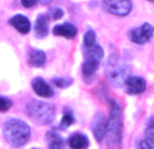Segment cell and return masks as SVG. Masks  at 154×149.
<instances>
[{
	"label": "cell",
	"mask_w": 154,
	"mask_h": 149,
	"mask_svg": "<svg viewBox=\"0 0 154 149\" xmlns=\"http://www.w3.org/2000/svg\"><path fill=\"white\" fill-rule=\"evenodd\" d=\"M4 138L12 147H23L30 138V128L26 122H23L22 119H10L5 122L4 129Z\"/></svg>",
	"instance_id": "cell-1"
},
{
	"label": "cell",
	"mask_w": 154,
	"mask_h": 149,
	"mask_svg": "<svg viewBox=\"0 0 154 149\" xmlns=\"http://www.w3.org/2000/svg\"><path fill=\"white\" fill-rule=\"evenodd\" d=\"M26 113L34 122L39 125H48L54 119L56 110L53 104L45 103V102L31 100L26 106Z\"/></svg>",
	"instance_id": "cell-2"
},
{
	"label": "cell",
	"mask_w": 154,
	"mask_h": 149,
	"mask_svg": "<svg viewBox=\"0 0 154 149\" xmlns=\"http://www.w3.org/2000/svg\"><path fill=\"white\" fill-rule=\"evenodd\" d=\"M111 106V115L109 119L107 121V138H108V145L114 147L115 144H119L122 138V114L120 109L114 100L109 102Z\"/></svg>",
	"instance_id": "cell-3"
},
{
	"label": "cell",
	"mask_w": 154,
	"mask_h": 149,
	"mask_svg": "<svg viewBox=\"0 0 154 149\" xmlns=\"http://www.w3.org/2000/svg\"><path fill=\"white\" fill-rule=\"evenodd\" d=\"M130 73V67L126 65L123 61H120L116 56H111L106 67V74L108 77L109 83L115 87H120L125 84L126 79Z\"/></svg>",
	"instance_id": "cell-4"
},
{
	"label": "cell",
	"mask_w": 154,
	"mask_h": 149,
	"mask_svg": "<svg viewBox=\"0 0 154 149\" xmlns=\"http://www.w3.org/2000/svg\"><path fill=\"white\" fill-rule=\"evenodd\" d=\"M103 7L107 12L118 16H126L130 14L133 4L130 0H104Z\"/></svg>",
	"instance_id": "cell-5"
},
{
	"label": "cell",
	"mask_w": 154,
	"mask_h": 149,
	"mask_svg": "<svg viewBox=\"0 0 154 149\" xmlns=\"http://www.w3.org/2000/svg\"><path fill=\"white\" fill-rule=\"evenodd\" d=\"M154 34V27L149 23H143L142 26L137 27V29H133L130 31V40L133 41L134 43H138V45H143V43L149 42L152 40Z\"/></svg>",
	"instance_id": "cell-6"
},
{
	"label": "cell",
	"mask_w": 154,
	"mask_h": 149,
	"mask_svg": "<svg viewBox=\"0 0 154 149\" xmlns=\"http://www.w3.org/2000/svg\"><path fill=\"white\" fill-rule=\"evenodd\" d=\"M126 91L130 95H138L146 90V80L139 76H128L125 81Z\"/></svg>",
	"instance_id": "cell-7"
},
{
	"label": "cell",
	"mask_w": 154,
	"mask_h": 149,
	"mask_svg": "<svg viewBox=\"0 0 154 149\" xmlns=\"http://www.w3.org/2000/svg\"><path fill=\"white\" fill-rule=\"evenodd\" d=\"M92 130L95 133V137L97 141H101L106 136V130H107V121L104 118V115L101 113H97L93 118L92 122Z\"/></svg>",
	"instance_id": "cell-8"
},
{
	"label": "cell",
	"mask_w": 154,
	"mask_h": 149,
	"mask_svg": "<svg viewBox=\"0 0 154 149\" xmlns=\"http://www.w3.org/2000/svg\"><path fill=\"white\" fill-rule=\"evenodd\" d=\"M31 85L37 95L42 96V98H51V96H53V90L50 88V85L43 79H41V77H37V79L32 80Z\"/></svg>",
	"instance_id": "cell-9"
},
{
	"label": "cell",
	"mask_w": 154,
	"mask_h": 149,
	"mask_svg": "<svg viewBox=\"0 0 154 149\" xmlns=\"http://www.w3.org/2000/svg\"><path fill=\"white\" fill-rule=\"evenodd\" d=\"M10 24L14 26L20 34H27L31 30V23L30 21L23 15H15L14 18L10 19Z\"/></svg>",
	"instance_id": "cell-10"
},
{
	"label": "cell",
	"mask_w": 154,
	"mask_h": 149,
	"mask_svg": "<svg viewBox=\"0 0 154 149\" xmlns=\"http://www.w3.org/2000/svg\"><path fill=\"white\" fill-rule=\"evenodd\" d=\"M84 57L85 61H92V62H97L100 64L101 59H103V49L99 45H93L91 48H84Z\"/></svg>",
	"instance_id": "cell-11"
},
{
	"label": "cell",
	"mask_w": 154,
	"mask_h": 149,
	"mask_svg": "<svg viewBox=\"0 0 154 149\" xmlns=\"http://www.w3.org/2000/svg\"><path fill=\"white\" fill-rule=\"evenodd\" d=\"M53 34L60 35V37H65V38H75L77 34V29L73 24L70 23H62L58 26H54L53 29Z\"/></svg>",
	"instance_id": "cell-12"
},
{
	"label": "cell",
	"mask_w": 154,
	"mask_h": 149,
	"mask_svg": "<svg viewBox=\"0 0 154 149\" xmlns=\"http://www.w3.org/2000/svg\"><path fill=\"white\" fill-rule=\"evenodd\" d=\"M46 61V54L42 50L31 49L29 53V64L32 67H42Z\"/></svg>",
	"instance_id": "cell-13"
},
{
	"label": "cell",
	"mask_w": 154,
	"mask_h": 149,
	"mask_svg": "<svg viewBox=\"0 0 154 149\" xmlns=\"http://www.w3.org/2000/svg\"><path fill=\"white\" fill-rule=\"evenodd\" d=\"M46 141H48L49 149H61L64 147V140L54 130H50L46 133Z\"/></svg>",
	"instance_id": "cell-14"
},
{
	"label": "cell",
	"mask_w": 154,
	"mask_h": 149,
	"mask_svg": "<svg viewBox=\"0 0 154 149\" xmlns=\"http://www.w3.org/2000/svg\"><path fill=\"white\" fill-rule=\"evenodd\" d=\"M88 144H89L88 138L84 134L76 133L69 138V145L72 149H85V148H88Z\"/></svg>",
	"instance_id": "cell-15"
},
{
	"label": "cell",
	"mask_w": 154,
	"mask_h": 149,
	"mask_svg": "<svg viewBox=\"0 0 154 149\" xmlns=\"http://www.w3.org/2000/svg\"><path fill=\"white\" fill-rule=\"evenodd\" d=\"M48 16L46 15H39L35 22V33H37L38 37L43 38L48 35L49 33V27H48Z\"/></svg>",
	"instance_id": "cell-16"
},
{
	"label": "cell",
	"mask_w": 154,
	"mask_h": 149,
	"mask_svg": "<svg viewBox=\"0 0 154 149\" xmlns=\"http://www.w3.org/2000/svg\"><path fill=\"white\" fill-rule=\"evenodd\" d=\"M145 136H146V140H145V141L154 149V117L149 119L146 132H145Z\"/></svg>",
	"instance_id": "cell-17"
},
{
	"label": "cell",
	"mask_w": 154,
	"mask_h": 149,
	"mask_svg": "<svg viewBox=\"0 0 154 149\" xmlns=\"http://www.w3.org/2000/svg\"><path fill=\"white\" fill-rule=\"evenodd\" d=\"M97 68H99L97 62L84 61V64H82V73H84L85 77H89V76H92L96 71H97Z\"/></svg>",
	"instance_id": "cell-18"
},
{
	"label": "cell",
	"mask_w": 154,
	"mask_h": 149,
	"mask_svg": "<svg viewBox=\"0 0 154 149\" xmlns=\"http://www.w3.org/2000/svg\"><path fill=\"white\" fill-rule=\"evenodd\" d=\"M96 45V35L95 31L92 30H88L84 35V48H91V46Z\"/></svg>",
	"instance_id": "cell-19"
},
{
	"label": "cell",
	"mask_w": 154,
	"mask_h": 149,
	"mask_svg": "<svg viewBox=\"0 0 154 149\" xmlns=\"http://www.w3.org/2000/svg\"><path fill=\"white\" fill-rule=\"evenodd\" d=\"M73 115L70 114V113H65L64 114V118H62V121H61V123H60V128L61 129H66L68 126H70L73 123Z\"/></svg>",
	"instance_id": "cell-20"
},
{
	"label": "cell",
	"mask_w": 154,
	"mask_h": 149,
	"mask_svg": "<svg viewBox=\"0 0 154 149\" xmlns=\"http://www.w3.org/2000/svg\"><path fill=\"white\" fill-rule=\"evenodd\" d=\"M53 83L57 85V87L65 88V87L72 84V79H58V77H56V79H53Z\"/></svg>",
	"instance_id": "cell-21"
},
{
	"label": "cell",
	"mask_w": 154,
	"mask_h": 149,
	"mask_svg": "<svg viewBox=\"0 0 154 149\" xmlns=\"http://www.w3.org/2000/svg\"><path fill=\"white\" fill-rule=\"evenodd\" d=\"M11 100L7 98H3V96H0V111H7L8 109L11 107Z\"/></svg>",
	"instance_id": "cell-22"
},
{
	"label": "cell",
	"mask_w": 154,
	"mask_h": 149,
	"mask_svg": "<svg viewBox=\"0 0 154 149\" xmlns=\"http://www.w3.org/2000/svg\"><path fill=\"white\" fill-rule=\"evenodd\" d=\"M51 15H53L54 19H60L62 15H64V11L58 7H54V8H51Z\"/></svg>",
	"instance_id": "cell-23"
},
{
	"label": "cell",
	"mask_w": 154,
	"mask_h": 149,
	"mask_svg": "<svg viewBox=\"0 0 154 149\" xmlns=\"http://www.w3.org/2000/svg\"><path fill=\"white\" fill-rule=\"evenodd\" d=\"M137 149H153V148L150 147L145 140H142V141H139L138 144H137Z\"/></svg>",
	"instance_id": "cell-24"
},
{
	"label": "cell",
	"mask_w": 154,
	"mask_h": 149,
	"mask_svg": "<svg viewBox=\"0 0 154 149\" xmlns=\"http://www.w3.org/2000/svg\"><path fill=\"white\" fill-rule=\"evenodd\" d=\"M20 2L26 8H30V7H32V5L37 3V0H20Z\"/></svg>",
	"instance_id": "cell-25"
},
{
	"label": "cell",
	"mask_w": 154,
	"mask_h": 149,
	"mask_svg": "<svg viewBox=\"0 0 154 149\" xmlns=\"http://www.w3.org/2000/svg\"><path fill=\"white\" fill-rule=\"evenodd\" d=\"M39 3H42V4H49V3L51 2V0H38Z\"/></svg>",
	"instance_id": "cell-26"
},
{
	"label": "cell",
	"mask_w": 154,
	"mask_h": 149,
	"mask_svg": "<svg viewBox=\"0 0 154 149\" xmlns=\"http://www.w3.org/2000/svg\"><path fill=\"white\" fill-rule=\"evenodd\" d=\"M152 2H153V0H152Z\"/></svg>",
	"instance_id": "cell-27"
}]
</instances>
